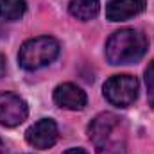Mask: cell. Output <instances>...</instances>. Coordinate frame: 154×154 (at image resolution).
Listing matches in <instances>:
<instances>
[{"mask_svg":"<svg viewBox=\"0 0 154 154\" xmlns=\"http://www.w3.org/2000/svg\"><path fill=\"white\" fill-rule=\"evenodd\" d=\"M2 147H4V142H2V140H0V151H2Z\"/></svg>","mask_w":154,"mask_h":154,"instance_id":"cell-14","label":"cell"},{"mask_svg":"<svg viewBox=\"0 0 154 154\" xmlns=\"http://www.w3.org/2000/svg\"><path fill=\"white\" fill-rule=\"evenodd\" d=\"M97 154H127V124L115 113H100L88 125Z\"/></svg>","mask_w":154,"mask_h":154,"instance_id":"cell-1","label":"cell"},{"mask_svg":"<svg viewBox=\"0 0 154 154\" xmlns=\"http://www.w3.org/2000/svg\"><path fill=\"white\" fill-rule=\"evenodd\" d=\"M27 115L29 106L20 95L13 91H0V125L16 127L27 120Z\"/></svg>","mask_w":154,"mask_h":154,"instance_id":"cell-5","label":"cell"},{"mask_svg":"<svg viewBox=\"0 0 154 154\" xmlns=\"http://www.w3.org/2000/svg\"><path fill=\"white\" fill-rule=\"evenodd\" d=\"M147 52V38L136 29H120L106 43V59L111 65L138 63Z\"/></svg>","mask_w":154,"mask_h":154,"instance_id":"cell-2","label":"cell"},{"mask_svg":"<svg viewBox=\"0 0 154 154\" xmlns=\"http://www.w3.org/2000/svg\"><path fill=\"white\" fill-rule=\"evenodd\" d=\"M59 56V41L52 36H38L27 39L18 52V65L23 70H39L48 66Z\"/></svg>","mask_w":154,"mask_h":154,"instance_id":"cell-3","label":"cell"},{"mask_svg":"<svg viewBox=\"0 0 154 154\" xmlns=\"http://www.w3.org/2000/svg\"><path fill=\"white\" fill-rule=\"evenodd\" d=\"M138 88H140V84H138L136 77L129 75V74H122V75L109 77L104 82L102 93L111 106L129 108L138 99Z\"/></svg>","mask_w":154,"mask_h":154,"instance_id":"cell-4","label":"cell"},{"mask_svg":"<svg viewBox=\"0 0 154 154\" xmlns=\"http://www.w3.org/2000/svg\"><path fill=\"white\" fill-rule=\"evenodd\" d=\"M145 84H147V90L151 93V102H152V106H154V61L145 70Z\"/></svg>","mask_w":154,"mask_h":154,"instance_id":"cell-11","label":"cell"},{"mask_svg":"<svg viewBox=\"0 0 154 154\" xmlns=\"http://www.w3.org/2000/svg\"><path fill=\"white\" fill-rule=\"evenodd\" d=\"M27 11L25 0H0V18L7 22L20 20Z\"/></svg>","mask_w":154,"mask_h":154,"instance_id":"cell-10","label":"cell"},{"mask_svg":"<svg viewBox=\"0 0 154 154\" xmlns=\"http://www.w3.org/2000/svg\"><path fill=\"white\" fill-rule=\"evenodd\" d=\"M57 136L59 129L52 118H41L36 124H32L25 133L27 143L34 149H50L57 142Z\"/></svg>","mask_w":154,"mask_h":154,"instance_id":"cell-6","label":"cell"},{"mask_svg":"<svg viewBox=\"0 0 154 154\" xmlns=\"http://www.w3.org/2000/svg\"><path fill=\"white\" fill-rule=\"evenodd\" d=\"M63 154H88L84 149H81V147H72V149H68V151H65Z\"/></svg>","mask_w":154,"mask_h":154,"instance_id":"cell-12","label":"cell"},{"mask_svg":"<svg viewBox=\"0 0 154 154\" xmlns=\"http://www.w3.org/2000/svg\"><path fill=\"white\" fill-rule=\"evenodd\" d=\"M70 14L81 20V22H90L93 20L99 11H100V0H72L68 5Z\"/></svg>","mask_w":154,"mask_h":154,"instance_id":"cell-9","label":"cell"},{"mask_svg":"<svg viewBox=\"0 0 154 154\" xmlns=\"http://www.w3.org/2000/svg\"><path fill=\"white\" fill-rule=\"evenodd\" d=\"M4 74H5V57L0 52V77H4Z\"/></svg>","mask_w":154,"mask_h":154,"instance_id":"cell-13","label":"cell"},{"mask_svg":"<svg viewBox=\"0 0 154 154\" xmlns=\"http://www.w3.org/2000/svg\"><path fill=\"white\" fill-rule=\"evenodd\" d=\"M145 0H111L106 5V18L109 22H125L145 11Z\"/></svg>","mask_w":154,"mask_h":154,"instance_id":"cell-8","label":"cell"},{"mask_svg":"<svg viewBox=\"0 0 154 154\" xmlns=\"http://www.w3.org/2000/svg\"><path fill=\"white\" fill-rule=\"evenodd\" d=\"M54 102L63 109L81 111V109H84V106L88 102V97L77 84L63 82L54 90Z\"/></svg>","mask_w":154,"mask_h":154,"instance_id":"cell-7","label":"cell"}]
</instances>
